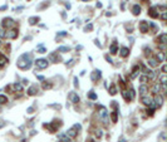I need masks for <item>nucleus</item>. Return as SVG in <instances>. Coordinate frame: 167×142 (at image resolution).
Wrapping results in <instances>:
<instances>
[{
    "label": "nucleus",
    "mask_w": 167,
    "mask_h": 142,
    "mask_svg": "<svg viewBox=\"0 0 167 142\" xmlns=\"http://www.w3.org/2000/svg\"><path fill=\"white\" fill-rule=\"evenodd\" d=\"M37 93H38V87H37V85H32V87L28 89V94H29V96H34V94H37Z\"/></svg>",
    "instance_id": "nucleus-20"
},
{
    "label": "nucleus",
    "mask_w": 167,
    "mask_h": 142,
    "mask_svg": "<svg viewBox=\"0 0 167 142\" xmlns=\"http://www.w3.org/2000/svg\"><path fill=\"white\" fill-rule=\"evenodd\" d=\"M117 93V88H116V84H111V87H109V94H112V96H114Z\"/></svg>",
    "instance_id": "nucleus-30"
},
{
    "label": "nucleus",
    "mask_w": 167,
    "mask_h": 142,
    "mask_svg": "<svg viewBox=\"0 0 167 142\" xmlns=\"http://www.w3.org/2000/svg\"><path fill=\"white\" fill-rule=\"evenodd\" d=\"M69 99H70V102H73V103H78V102H79V97H78L77 93L70 92V93H69Z\"/></svg>",
    "instance_id": "nucleus-13"
},
{
    "label": "nucleus",
    "mask_w": 167,
    "mask_h": 142,
    "mask_svg": "<svg viewBox=\"0 0 167 142\" xmlns=\"http://www.w3.org/2000/svg\"><path fill=\"white\" fill-rule=\"evenodd\" d=\"M111 118H112V122H114L116 123L117 121H118V114H117V112L114 111V112H112V116H111Z\"/></svg>",
    "instance_id": "nucleus-32"
},
{
    "label": "nucleus",
    "mask_w": 167,
    "mask_h": 142,
    "mask_svg": "<svg viewBox=\"0 0 167 142\" xmlns=\"http://www.w3.org/2000/svg\"><path fill=\"white\" fill-rule=\"evenodd\" d=\"M0 45H1V40H0Z\"/></svg>",
    "instance_id": "nucleus-52"
},
{
    "label": "nucleus",
    "mask_w": 167,
    "mask_h": 142,
    "mask_svg": "<svg viewBox=\"0 0 167 142\" xmlns=\"http://www.w3.org/2000/svg\"><path fill=\"white\" fill-rule=\"evenodd\" d=\"M140 65H134L133 69H132V73H131V78L134 79V78H137V75L140 74Z\"/></svg>",
    "instance_id": "nucleus-10"
},
{
    "label": "nucleus",
    "mask_w": 167,
    "mask_h": 142,
    "mask_svg": "<svg viewBox=\"0 0 167 142\" xmlns=\"http://www.w3.org/2000/svg\"><path fill=\"white\" fill-rule=\"evenodd\" d=\"M16 64H18V67L20 69H28V68H30V65H32V54L24 53L23 56L19 57Z\"/></svg>",
    "instance_id": "nucleus-1"
},
{
    "label": "nucleus",
    "mask_w": 167,
    "mask_h": 142,
    "mask_svg": "<svg viewBox=\"0 0 167 142\" xmlns=\"http://www.w3.org/2000/svg\"><path fill=\"white\" fill-rule=\"evenodd\" d=\"M161 19H162L163 21L167 19V12H166V13H162V15H161Z\"/></svg>",
    "instance_id": "nucleus-43"
},
{
    "label": "nucleus",
    "mask_w": 167,
    "mask_h": 142,
    "mask_svg": "<svg viewBox=\"0 0 167 142\" xmlns=\"http://www.w3.org/2000/svg\"><path fill=\"white\" fill-rule=\"evenodd\" d=\"M6 63H8V58L5 56H3V54H0V68L4 67Z\"/></svg>",
    "instance_id": "nucleus-26"
},
{
    "label": "nucleus",
    "mask_w": 167,
    "mask_h": 142,
    "mask_svg": "<svg viewBox=\"0 0 167 142\" xmlns=\"http://www.w3.org/2000/svg\"><path fill=\"white\" fill-rule=\"evenodd\" d=\"M43 88L44 89H49V88H51V84L50 83H43Z\"/></svg>",
    "instance_id": "nucleus-38"
},
{
    "label": "nucleus",
    "mask_w": 167,
    "mask_h": 142,
    "mask_svg": "<svg viewBox=\"0 0 167 142\" xmlns=\"http://www.w3.org/2000/svg\"><path fill=\"white\" fill-rule=\"evenodd\" d=\"M1 25H3V28H13L15 25V21L12 18H4Z\"/></svg>",
    "instance_id": "nucleus-5"
},
{
    "label": "nucleus",
    "mask_w": 167,
    "mask_h": 142,
    "mask_svg": "<svg viewBox=\"0 0 167 142\" xmlns=\"http://www.w3.org/2000/svg\"><path fill=\"white\" fill-rule=\"evenodd\" d=\"M1 125H3V123H1V122H0V127H1Z\"/></svg>",
    "instance_id": "nucleus-51"
},
{
    "label": "nucleus",
    "mask_w": 167,
    "mask_h": 142,
    "mask_svg": "<svg viewBox=\"0 0 167 142\" xmlns=\"http://www.w3.org/2000/svg\"><path fill=\"white\" fill-rule=\"evenodd\" d=\"M0 38H5V30L0 29Z\"/></svg>",
    "instance_id": "nucleus-41"
},
{
    "label": "nucleus",
    "mask_w": 167,
    "mask_h": 142,
    "mask_svg": "<svg viewBox=\"0 0 167 142\" xmlns=\"http://www.w3.org/2000/svg\"><path fill=\"white\" fill-rule=\"evenodd\" d=\"M49 60H51V62L57 63V62H59V60H60V57L58 56L57 53H51L50 56H49Z\"/></svg>",
    "instance_id": "nucleus-18"
},
{
    "label": "nucleus",
    "mask_w": 167,
    "mask_h": 142,
    "mask_svg": "<svg viewBox=\"0 0 167 142\" xmlns=\"http://www.w3.org/2000/svg\"><path fill=\"white\" fill-rule=\"evenodd\" d=\"M109 52H111V54H117V52H118V45H117V42H114L113 44L111 45Z\"/></svg>",
    "instance_id": "nucleus-19"
},
{
    "label": "nucleus",
    "mask_w": 167,
    "mask_h": 142,
    "mask_svg": "<svg viewBox=\"0 0 167 142\" xmlns=\"http://www.w3.org/2000/svg\"><path fill=\"white\" fill-rule=\"evenodd\" d=\"M88 97L90 98V99H97V94H96V93H93V92H90V93L88 94Z\"/></svg>",
    "instance_id": "nucleus-36"
},
{
    "label": "nucleus",
    "mask_w": 167,
    "mask_h": 142,
    "mask_svg": "<svg viewBox=\"0 0 167 142\" xmlns=\"http://www.w3.org/2000/svg\"><path fill=\"white\" fill-rule=\"evenodd\" d=\"M64 35H67L65 31H60V33H58V37H64Z\"/></svg>",
    "instance_id": "nucleus-45"
},
{
    "label": "nucleus",
    "mask_w": 167,
    "mask_h": 142,
    "mask_svg": "<svg viewBox=\"0 0 167 142\" xmlns=\"http://www.w3.org/2000/svg\"><path fill=\"white\" fill-rule=\"evenodd\" d=\"M69 47H60L59 49H58V52H62V53H65V52H69Z\"/></svg>",
    "instance_id": "nucleus-35"
},
{
    "label": "nucleus",
    "mask_w": 167,
    "mask_h": 142,
    "mask_svg": "<svg viewBox=\"0 0 167 142\" xmlns=\"http://www.w3.org/2000/svg\"><path fill=\"white\" fill-rule=\"evenodd\" d=\"M150 25H151V28L153 29V33H156V31H157V30H158V28H157V27H156V24H154V23H150Z\"/></svg>",
    "instance_id": "nucleus-37"
},
{
    "label": "nucleus",
    "mask_w": 167,
    "mask_h": 142,
    "mask_svg": "<svg viewBox=\"0 0 167 142\" xmlns=\"http://www.w3.org/2000/svg\"><path fill=\"white\" fill-rule=\"evenodd\" d=\"M83 1H88V0H83Z\"/></svg>",
    "instance_id": "nucleus-53"
},
{
    "label": "nucleus",
    "mask_w": 167,
    "mask_h": 142,
    "mask_svg": "<svg viewBox=\"0 0 167 142\" xmlns=\"http://www.w3.org/2000/svg\"><path fill=\"white\" fill-rule=\"evenodd\" d=\"M129 54V49L127 48V47H122L121 48V52H119V56L122 57V58H126L127 56Z\"/></svg>",
    "instance_id": "nucleus-16"
},
{
    "label": "nucleus",
    "mask_w": 167,
    "mask_h": 142,
    "mask_svg": "<svg viewBox=\"0 0 167 142\" xmlns=\"http://www.w3.org/2000/svg\"><path fill=\"white\" fill-rule=\"evenodd\" d=\"M140 81L142 82V84H144L146 82H148L150 79H148V77H147V75H144V74H143V75H142V77L140 78Z\"/></svg>",
    "instance_id": "nucleus-34"
},
{
    "label": "nucleus",
    "mask_w": 167,
    "mask_h": 142,
    "mask_svg": "<svg viewBox=\"0 0 167 142\" xmlns=\"http://www.w3.org/2000/svg\"><path fill=\"white\" fill-rule=\"evenodd\" d=\"M59 142H60V141H59Z\"/></svg>",
    "instance_id": "nucleus-54"
},
{
    "label": "nucleus",
    "mask_w": 167,
    "mask_h": 142,
    "mask_svg": "<svg viewBox=\"0 0 167 142\" xmlns=\"http://www.w3.org/2000/svg\"><path fill=\"white\" fill-rule=\"evenodd\" d=\"M134 89H129L128 92L127 91H122V96H123V98H124V99H126L127 102H129V101H132L133 99V98H134Z\"/></svg>",
    "instance_id": "nucleus-4"
},
{
    "label": "nucleus",
    "mask_w": 167,
    "mask_h": 142,
    "mask_svg": "<svg viewBox=\"0 0 167 142\" xmlns=\"http://www.w3.org/2000/svg\"><path fill=\"white\" fill-rule=\"evenodd\" d=\"M140 30H141L142 33H147V31H148V24H147V21H144V20L141 21V23H140Z\"/></svg>",
    "instance_id": "nucleus-11"
},
{
    "label": "nucleus",
    "mask_w": 167,
    "mask_h": 142,
    "mask_svg": "<svg viewBox=\"0 0 167 142\" xmlns=\"http://www.w3.org/2000/svg\"><path fill=\"white\" fill-rule=\"evenodd\" d=\"M90 78H92L93 82H97V81L101 78V71H94V72H92Z\"/></svg>",
    "instance_id": "nucleus-14"
},
{
    "label": "nucleus",
    "mask_w": 167,
    "mask_h": 142,
    "mask_svg": "<svg viewBox=\"0 0 167 142\" xmlns=\"http://www.w3.org/2000/svg\"><path fill=\"white\" fill-rule=\"evenodd\" d=\"M156 42H157V43H160V44H166V43H167V34H166V33H163V34H161L158 38H157V40H156Z\"/></svg>",
    "instance_id": "nucleus-12"
},
{
    "label": "nucleus",
    "mask_w": 167,
    "mask_h": 142,
    "mask_svg": "<svg viewBox=\"0 0 167 142\" xmlns=\"http://www.w3.org/2000/svg\"><path fill=\"white\" fill-rule=\"evenodd\" d=\"M6 102H8V97L4 94H0V104H4Z\"/></svg>",
    "instance_id": "nucleus-33"
},
{
    "label": "nucleus",
    "mask_w": 167,
    "mask_h": 142,
    "mask_svg": "<svg viewBox=\"0 0 167 142\" xmlns=\"http://www.w3.org/2000/svg\"><path fill=\"white\" fill-rule=\"evenodd\" d=\"M163 104V97L161 94H156L153 98V102H152V108H160Z\"/></svg>",
    "instance_id": "nucleus-2"
},
{
    "label": "nucleus",
    "mask_w": 167,
    "mask_h": 142,
    "mask_svg": "<svg viewBox=\"0 0 167 142\" xmlns=\"http://www.w3.org/2000/svg\"><path fill=\"white\" fill-rule=\"evenodd\" d=\"M144 54H146V56H150V54H151V49L150 48H144Z\"/></svg>",
    "instance_id": "nucleus-42"
},
{
    "label": "nucleus",
    "mask_w": 167,
    "mask_h": 142,
    "mask_svg": "<svg viewBox=\"0 0 167 142\" xmlns=\"http://www.w3.org/2000/svg\"><path fill=\"white\" fill-rule=\"evenodd\" d=\"M166 71H167V65H166V64H163V65H162V68H161V72H162L163 74H166Z\"/></svg>",
    "instance_id": "nucleus-40"
},
{
    "label": "nucleus",
    "mask_w": 167,
    "mask_h": 142,
    "mask_svg": "<svg viewBox=\"0 0 167 142\" xmlns=\"http://www.w3.org/2000/svg\"><path fill=\"white\" fill-rule=\"evenodd\" d=\"M35 65H37L38 68H41V69L47 68L48 67V60L47 59H37L35 60Z\"/></svg>",
    "instance_id": "nucleus-8"
},
{
    "label": "nucleus",
    "mask_w": 167,
    "mask_h": 142,
    "mask_svg": "<svg viewBox=\"0 0 167 142\" xmlns=\"http://www.w3.org/2000/svg\"><path fill=\"white\" fill-rule=\"evenodd\" d=\"M147 1H148V0H144V3H147Z\"/></svg>",
    "instance_id": "nucleus-50"
},
{
    "label": "nucleus",
    "mask_w": 167,
    "mask_h": 142,
    "mask_svg": "<svg viewBox=\"0 0 167 142\" xmlns=\"http://www.w3.org/2000/svg\"><path fill=\"white\" fill-rule=\"evenodd\" d=\"M166 83H167V75L162 73V75L160 77V84L161 85H166Z\"/></svg>",
    "instance_id": "nucleus-27"
},
{
    "label": "nucleus",
    "mask_w": 167,
    "mask_h": 142,
    "mask_svg": "<svg viewBox=\"0 0 167 142\" xmlns=\"http://www.w3.org/2000/svg\"><path fill=\"white\" fill-rule=\"evenodd\" d=\"M92 29H93V25H92V24H88V25L86 27V31H87V30H88V31H90Z\"/></svg>",
    "instance_id": "nucleus-44"
},
{
    "label": "nucleus",
    "mask_w": 167,
    "mask_h": 142,
    "mask_svg": "<svg viewBox=\"0 0 167 142\" xmlns=\"http://www.w3.org/2000/svg\"><path fill=\"white\" fill-rule=\"evenodd\" d=\"M157 62H165V52H157Z\"/></svg>",
    "instance_id": "nucleus-25"
},
{
    "label": "nucleus",
    "mask_w": 167,
    "mask_h": 142,
    "mask_svg": "<svg viewBox=\"0 0 167 142\" xmlns=\"http://www.w3.org/2000/svg\"><path fill=\"white\" fill-rule=\"evenodd\" d=\"M94 133H96L97 138H101V137H102V131H101V129H97V131H96Z\"/></svg>",
    "instance_id": "nucleus-39"
},
{
    "label": "nucleus",
    "mask_w": 167,
    "mask_h": 142,
    "mask_svg": "<svg viewBox=\"0 0 167 142\" xmlns=\"http://www.w3.org/2000/svg\"><path fill=\"white\" fill-rule=\"evenodd\" d=\"M148 64L151 65V67H153V68H156L158 65V62H157V59H154V58H151L150 60H148Z\"/></svg>",
    "instance_id": "nucleus-28"
},
{
    "label": "nucleus",
    "mask_w": 167,
    "mask_h": 142,
    "mask_svg": "<svg viewBox=\"0 0 167 142\" xmlns=\"http://www.w3.org/2000/svg\"><path fill=\"white\" fill-rule=\"evenodd\" d=\"M62 123H60V121H53V123H50V125H44V127L47 128V129H49V132H55V131L59 128V126H60Z\"/></svg>",
    "instance_id": "nucleus-3"
},
{
    "label": "nucleus",
    "mask_w": 167,
    "mask_h": 142,
    "mask_svg": "<svg viewBox=\"0 0 167 142\" xmlns=\"http://www.w3.org/2000/svg\"><path fill=\"white\" fill-rule=\"evenodd\" d=\"M45 52H47V50H45L44 48H40V49H39V53H45Z\"/></svg>",
    "instance_id": "nucleus-47"
},
{
    "label": "nucleus",
    "mask_w": 167,
    "mask_h": 142,
    "mask_svg": "<svg viewBox=\"0 0 167 142\" xmlns=\"http://www.w3.org/2000/svg\"><path fill=\"white\" fill-rule=\"evenodd\" d=\"M106 59H107V60H108V62H109V63H113V62H112V59H111V57H109V56H106Z\"/></svg>",
    "instance_id": "nucleus-46"
},
{
    "label": "nucleus",
    "mask_w": 167,
    "mask_h": 142,
    "mask_svg": "<svg viewBox=\"0 0 167 142\" xmlns=\"http://www.w3.org/2000/svg\"><path fill=\"white\" fill-rule=\"evenodd\" d=\"M148 15L151 16V18H158L160 16V12H158V9H157V6H151L150 8V10H148Z\"/></svg>",
    "instance_id": "nucleus-6"
},
{
    "label": "nucleus",
    "mask_w": 167,
    "mask_h": 142,
    "mask_svg": "<svg viewBox=\"0 0 167 142\" xmlns=\"http://www.w3.org/2000/svg\"><path fill=\"white\" fill-rule=\"evenodd\" d=\"M13 88H14V91H18V92H22V89H23V85L20 84V83H15V84L13 85Z\"/></svg>",
    "instance_id": "nucleus-31"
},
{
    "label": "nucleus",
    "mask_w": 167,
    "mask_h": 142,
    "mask_svg": "<svg viewBox=\"0 0 167 142\" xmlns=\"http://www.w3.org/2000/svg\"><path fill=\"white\" fill-rule=\"evenodd\" d=\"M141 101H142V103L143 104H146V106H152V102H153V99L151 97H148V96H142L141 97Z\"/></svg>",
    "instance_id": "nucleus-9"
},
{
    "label": "nucleus",
    "mask_w": 167,
    "mask_h": 142,
    "mask_svg": "<svg viewBox=\"0 0 167 142\" xmlns=\"http://www.w3.org/2000/svg\"><path fill=\"white\" fill-rule=\"evenodd\" d=\"M65 135H67V136H68L69 138H74V137L77 136V132H76V128H74V127H73V128H70V129L68 131V132H67Z\"/></svg>",
    "instance_id": "nucleus-22"
},
{
    "label": "nucleus",
    "mask_w": 167,
    "mask_h": 142,
    "mask_svg": "<svg viewBox=\"0 0 167 142\" xmlns=\"http://www.w3.org/2000/svg\"><path fill=\"white\" fill-rule=\"evenodd\" d=\"M38 21H39V18H38V16H32V18H29V24H30V25L37 24Z\"/></svg>",
    "instance_id": "nucleus-29"
},
{
    "label": "nucleus",
    "mask_w": 167,
    "mask_h": 142,
    "mask_svg": "<svg viewBox=\"0 0 167 142\" xmlns=\"http://www.w3.org/2000/svg\"><path fill=\"white\" fill-rule=\"evenodd\" d=\"M59 140H60V142H70V138L65 135V133H60L59 136Z\"/></svg>",
    "instance_id": "nucleus-24"
},
{
    "label": "nucleus",
    "mask_w": 167,
    "mask_h": 142,
    "mask_svg": "<svg viewBox=\"0 0 167 142\" xmlns=\"http://www.w3.org/2000/svg\"><path fill=\"white\" fill-rule=\"evenodd\" d=\"M119 142H126V140H124V138H123V137H122V138H121V140H119Z\"/></svg>",
    "instance_id": "nucleus-49"
},
{
    "label": "nucleus",
    "mask_w": 167,
    "mask_h": 142,
    "mask_svg": "<svg viewBox=\"0 0 167 142\" xmlns=\"http://www.w3.org/2000/svg\"><path fill=\"white\" fill-rule=\"evenodd\" d=\"M99 116H101V118H102V121H103L104 123H107V118H108V116H107V111H106V108H102L101 112H99Z\"/></svg>",
    "instance_id": "nucleus-15"
},
{
    "label": "nucleus",
    "mask_w": 167,
    "mask_h": 142,
    "mask_svg": "<svg viewBox=\"0 0 167 142\" xmlns=\"http://www.w3.org/2000/svg\"><path fill=\"white\" fill-rule=\"evenodd\" d=\"M18 37V29H10L9 31L5 33V38H9V39H15Z\"/></svg>",
    "instance_id": "nucleus-7"
},
{
    "label": "nucleus",
    "mask_w": 167,
    "mask_h": 142,
    "mask_svg": "<svg viewBox=\"0 0 167 142\" xmlns=\"http://www.w3.org/2000/svg\"><path fill=\"white\" fill-rule=\"evenodd\" d=\"M153 93H156V94H158L160 92H161V89H162V87H161V84L160 83H154L153 84Z\"/></svg>",
    "instance_id": "nucleus-23"
},
{
    "label": "nucleus",
    "mask_w": 167,
    "mask_h": 142,
    "mask_svg": "<svg viewBox=\"0 0 167 142\" xmlns=\"http://www.w3.org/2000/svg\"><path fill=\"white\" fill-rule=\"evenodd\" d=\"M147 92H148V87L146 85V84H141L140 85V94H141V97L146 96V94H147Z\"/></svg>",
    "instance_id": "nucleus-17"
},
{
    "label": "nucleus",
    "mask_w": 167,
    "mask_h": 142,
    "mask_svg": "<svg viewBox=\"0 0 167 142\" xmlns=\"http://www.w3.org/2000/svg\"><path fill=\"white\" fill-rule=\"evenodd\" d=\"M38 78H39L40 81H44V77H41V75H38Z\"/></svg>",
    "instance_id": "nucleus-48"
},
{
    "label": "nucleus",
    "mask_w": 167,
    "mask_h": 142,
    "mask_svg": "<svg viewBox=\"0 0 167 142\" xmlns=\"http://www.w3.org/2000/svg\"><path fill=\"white\" fill-rule=\"evenodd\" d=\"M132 13H133V15H140V13H141V6L140 5H133L132 6Z\"/></svg>",
    "instance_id": "nucleus-21"
}]
</instances>
